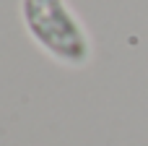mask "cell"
I'll use <instances>...</instances> for the list:
<instances>
[{"mask_svg": "<svg viewBox=\"0 0 148 146\" xmlns=\"http://www.w3.org/2000/svg\"><path fill=\"white\" fill-rule=\"evenodd\" d=\"M18 13L29 37L52 60L68 68L91 63V37L65 0H18Z\"/></svg>", "mask_w": 148, "mask_h": 146, "instance_id": "1", "label": "cell"}]
</instances>
